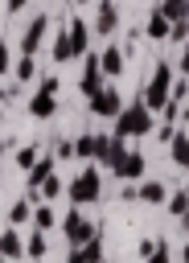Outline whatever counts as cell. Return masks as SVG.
I'll use <instances>...</instances> for the list:
<instances>
[{"instance_id":"5bb4252c","label":"cell","mask_w":189,"mask_h":263,"mask_svg":"<svg viewBox=\"0 0 189 263\" xmlns=\"http://www.w3.org/2000/svg\"><path fill=\"white\" fill-rule=\"evenodd\" d=\"M144 33H148L152 41H164V37L173 33V21H168L160 8H152V12H148V21H144Z\"/></svg>"},{"instance_id":"277c9868","label":"cell","mask_w":189,"mask_h":263,"mask_svg":"<svg viewBox=\"0 0 189 263\" xmlns=\"http://www.w3.org/2000/svg\"><path fill=\"white\" fill-rule=\"evenodd\" d=\"M62 230H66V238H70L74 247H86L90 238H99V226H94V222H90V218H86V214H82L78 205H74V210L66 214V222H62Z\"/></svg>"},{"instance_id":"8d00e7d4","label":"cell","mask_w":189,"mask_h":263,"mask_svg":"<svg viewBox=\"0 0 189 263\" xmlns=\"http://www.w3.org/2000/svg\"><path fill=\"white\" fill-rule=\"evenodd\" d=\"M25 4H29V0H4V12H8V16H16Z\"/></svg>"},{"instance_id":"5b68a950","label":"cell","mask_w":189,"mask_h":263,"mask_svg":"<svg viewBox=\"0 0 189 263\" xmlns=\"http://www.w3.org/2000/svg\"><path fill=\"white\" fill-rule=\"evenodd\" d=\"M103 78H107V74H103L99 53H86V58H82V78H78V90H82V99H86V103H90V99H94V95L107 86Z\"/></svg>"},{"instance_id":"b9f144b4","label":"cell","mask_w":189,"mask_h":263,"mask_svg":"<svg viewBox=\"0 0 189 263\" xmlns=\"http://www.w3.org/2000/svg\"><path fill=\"white\" fill-rule=\"evenodd\" d=\"M185 193H189V185H185Z\"/></svg>"},{"instance_id":"f1b7e54d","label":"cell","mask_w":189,"mask_h":263,"mask_svg":"<svg viewBox=\"0 0 189 263\" xmlns=\"http://www.w3.org/2000/svg\"><path fill=\"white\" fill-rule=\"evenodd\" d=\"M53 156H58V160H70V156H78V152H74V140H58V144H53Z\"/></svg>"},{"instance_id":"60d3db41","label":"cell","mask_w":189,"mask_h":263,"mask_svg":"<svg viewBox=\"0 0 189 263\" xmlns=\"http://www.w3.org/2000/svg\"><path fill=\"white\" fill-rule=\"evenodd\" d=\"M70 4H90V0H70Z\"/></svg>"},{"instance_id":"f6af8a7d","label":"cell","mask_w":189,"mask_h":263,"mask_svg":"<svg viewBox=\"0 0 189 263\" xmlns=\"http://www.w3.org/2000/svg\"><path fill=\"white\" fill-rule=\"evenodd\" d=\"M33 263H37V259H33Z\"/></svg>"},{"instance_id":"30bf717a","label":"cell","mask_w":189,"mask_h":263,"mask_svg":"<svg viewBox=\"0 0 189 263\" xmlns=\"http://www.w3.org/2000/svg\"><path fill=\"white\" fill-rule=\"evenodd\" d=\"M53 164H58V156H41V160H37V164L25 173V185H29V193H37V189H41V185L53 177Z\"/></svg>"},{"instance_id":"8992f818","label":"cell","mask_w":189,"mask_h":263,"mask_svg":"<svg viewBox=\"0 0 189 263\" xmlns=\"http://www.w3.org/2000/svg\"><path fill=\"white\" fill-rule=\"evenodd\" d=\"M119 111H123V95L115 86H103L90 99V115H99V119H119Z\"/></svg>"},{"instance_id":"9c48e42d","label":"cell","mask_w":189,"mask_h":263,"mask_svg":"<svg viewBox=\"0 0 189 263\" xmlns=\"http://www.w3.org/2000/svg\"><path fill=\"white\" fill-rule=\"evenodd\" d=\"M119 29V4L115 0H99V16H94V33H103V37H111Z\"/></svg>"},{"instance_id":"83f0119b","label":"cell","mask_w":189,"mask_h":263,"mask_svg":"<svg viewBox=\"0 0 189 263\" xmlns=\"http://www.w3.org/2000/svg\"><path fill=\"white\" fill-rule=\"evenodd\" d=\"M25 251H29V259H41V255H45V234H41V230H37V234H29Z\"/></svg>"},{"instance_id":"d6986e66","label":"cell","mask_w":189,"mask_h":263,"mask_svg":"<svg viewBox=\"0 0 189 263\" xmlns=\"http://www.w3.org/2000/svg\"><path fill=\"white\" fill-rule=\"evenodd\" d=\"M127 152H131V148H127V144H123L119 136H111V144H107V156H103V164H107V168L115 173V168L123 164V156H127Z\"/></svg>"},{"instance_id":"ac0fdd59","label":"cell","mask_w":189,"mask_h":263,"mask_svg":"<svg viewBox=\"0 0 189 263\" xmlns=\"http://www.w3.org/2000/svg\"><path fill=\"white\" fill-rule=\"evenodd\" d=\"M140 201H148V205H168L164 181H144V185H140Z\"/></svg>"},{"instance_id":"ab89813d","label":"cell","mask_w":189,"mask_h":263,"mask_svg":"<svg viewBox=\"0 0 189 263\" xmlns=\"http://www.w3.org/2000/svg\"><path fill=\"white\" fill-rule=\"evenodd\" d=\"M181 123H185V127H189V107H185V111H181Z\"/></svg>"},{"instance_id":"d590c367","label":"cell","mask_w":189,"mask_h":263,"mask_svg":"<svg viewBox=\"0 0 189 263\" xmlns=\"http://www.w3.org/2000/svg\"><path fill=\"white\" fill-rule=\"evenodd\" d=\"M119 197H123V201H140V185H123Z\"/></svg>"},{"instance_id":"3957f363","label":"cell","mask_w":189,"mask_h":263,"mask_svg":"<svg viewBox=\"0 0 189 263\" xmlns=\"http://www.w3.org/2000/svg\"><path fill=\"white\" fill-rule=\"evenodd\" d=\"M99 193H103V177H99V168H94V164H82V168H78V177L66 185V197H70L78 210L94 205V201H99Z\"/></svg>"},{"instance_id":"cb8c5ba5","label":"cell","mask_w":189,"mask_h":263,"mask_svg":"<svg viewBox=\"0 0 189 263\" xmlns=\"http://www.w3.org/2000/svg\"><path fill=\"white\" fill-rule=\"evenodd\" d=\"M12 74H16V82H33V78H37V62H33L29 53H21L16 66H12Z\"/></svg>"},{"instance_id":"484cf974","label":"cell","mask_w":189,"mask_h":263,"mask_svg":"<svg viewBox=\"0 0 189 263\" xmlns=\"http://www.w3.org/2000/svg\"><path fill=\"white\" fill-rule=\"evenodd\" d=\"M37 193H41V197H45V201H58V193H66V185H62V177H58V173H53V177H49V181H45V185H41V189H37Z\"/></svg>"},{"instance_id":"4dcf8cb0","label":"cell","mask_w":189,"mask_h":263,"mask_svg":"<svg viewBox=\"0 0 189 263\" xmlns=\"http://www.w3.org/2000/svg\"><path fill=\"white\" fill-rule=\"evenodd\" d=\"M156 140H160V144H173V140H177V127H173V123H160V127H156Z\"/></svg>"},{"instance_id":"f546056e","label":"cell","mask_w":189,"mask_h":263,"mask_svg":"<svg viewBox=\"0 0 189 263\" xmlns=\"http://www.w3.org/2000/svg\"><path fill=\"white\" fill-rule=\"evenodd\" d=\"M33 222H37V230H49V226H53V210H49V205H41V210L33 214Z\"/></svg>"},{"instance_id":"603a6c76","label":"cell","mask_w":189,"mask_h":263,"mask_svg":"<svg viewBox=\"0 0 189 263\" xmlns=\"http://www.w3.org/2000/svg\"><path fill=\"white\" fill-rule=\"evenodd\" d=\"M168 214L189 226V193H185V189H181V193H168Z\"/></svg>"},{"instance_id":"4316f807","label":"cell","mask_w":189,"mask_h":263,"mask_svg":"<svg viewBox=\"0 0 189 263\" xmlns=\"http://www.w3.org/2000/svg\"><path fill=\"white\" fill-rule=\"evenodd\" d=\"M37 160H41V156H37V148H33V144H25V148L16 152V164H21V173H29Z\"/></svg>"},{"instance_id":"9a60e30c","label":"cell","mask_w":189,"mask_h":263,"mask_svg":"<svg viewBox=\"0 0 189 263\" xmlns=\"http://www.w3.org/2000/svg\"><path fill=\"white\" fill-rule=\"evenodd\" d=\"M49 53H53V62H58V66H62V62H74V58H78V53H74V37H70V29H58V37H53Z\"/></svg>"},{"instance_id":"ffe728a7","label":"cell","mask_w":189,"mask_h":263,"mask_svg":"<svg viewBox=\"0 0 189 263\" xmlns=\"http://www.w3.org/2000/svg\"><path fill=\"white\" fill-rule=\"evenodd\" d=\"M33 214H37V210H33V201H29V197H21V201H12V205H8V226H21V222H29Z\"/></svg>"},{"instance_id":"74e56055","label":"cell","mask_w":189,"mask_h":263,"mask_svg":"<svg viewBox=\"0 0 189 263\" xmlns=\"http://www.w3.org/2000/svg\"><path fill=\"white\" fill-rule=\"evenodd\" d=\"M181 74L189 78V49H181Z\"/></svg>"},{"instance_id":"4fadbf2b","label":"cell","mask_w":189,"mask_h":263,"mask_svg":"<svg viewBox=\"0 0 189 263\" xmlns=\"http://www.w3.org/2000/svg\"><path fill=\"white\" fill-rule=\"evenodd\" d=\"M123 58H127V49H123V45H107V49L99 53L103 74H107V78H119V74H123Z\"/></svg>"},{"instance_id":"ee69618b","label":"cell","mask_w":189,"mask_h":263,"mask_svg":"<svg viewBox=\"0 0 189 263\" xmlns=\"http://www.w3.org/2000/svg\"><path fill=\"white\" fill-rule=\"evenodd\" d=\"M103 263H107V259H103Z\"/></svg>"},{"instance_id":"836d02e7","label":"cell","mask_w":189,"mask_h":263,"mask_svg":"<svg viewBox=\"0 0 189 263\" xmlns=\"http://www.w3.org/2000/svg\"><path fill=\"white\" fill-rule=\"evenodd\" d=\"M148 263H168V242H160V247L148 255Z\"/></svg>"},{"instance_id":"7c38bea8","label":"cell","mask_w":189,"mask_h":263,"mask_svg":"<svg viewBox=\"0 0 189 263\" xmlns=\"http://www.w3.org/2000/svg\"><path fill=\"white\" fill-rule=\"evenodd\" d=\"M144 168H148L144 152H136V148H131V152L123 156V164L115 168V177H119V181H140V177H144Z\"/></svg>"},{"instance_id":"7bdbcfd3","label":"cell","mask_w":189,"mask_h":263,"mask_svg":"<svg viewBox=\"0 0 189 263\" xmlns=\"http://www.w3.org/2000/svg\"><path fill=\"white\" fill-rule=\"evenodd\" d=\"M185 49H189V41H185Z\"/></svg>"},{"instance_id":"e575fe53","label":"cell","mask_w":189,"mask_h":263,"mask_svg":"<svg viewBox=\"0 0 189 263\" xmlns=\"http://www.w3.org/2000/svg\"><path fill=\"white\" fill-rule=\"evenodd\" d=\"M58 86H62V82H58V74H49V78H41V86H37V90H49V95H58Z\"/></svg>"},{"instance_id":"7402d4cb","label":"cell","mask_w":189,"mask_h":263,"mask_svg":"<svg viewBox=\"0 0 189 263\" xmlns=\"http://www.w3.org/2000/svg\"><path fill=\"white\" fill-rule=\"evenodd\" d=\"M168 152H173V164L189 168V132H177V140L168 144Z\"/></svg>"},{"instance_id":"2e32d148","label":"cell","mask_w":189,"mask_h":263,"mask_svg":"<svg viewBox=\"0 0 189 263\" xmlns=\"http://www.w3.org/2000/svg\"><path fill=\"white\" fill-rule=\"evenodd\" d=\"M0 251H4L8 263H16V259L25 255V242H21V230H16V226H4V242H0Z\"/></svg>"},{"instance_id":"7a4b0ae2","label":"cell","mask_w":189,"mask_h":263,"mask_svg":"<svg viewBox=\"0 0 189 263\" xmlns=\"http://www.w3.org/2000/svg\"><path fill=\"white\" fill-rule=\"evenodd\" d=\"M140 99H144V107L152 115L168 107V99H173V66L168 62H156V70H152V78H148V86H144Z\"/></svg>"},{"instance_id":"8fae6325","label":"cell","mask_w":189,"mask_h":263,"mask_svg":"<svg viewBox=\"0 0 189 263\" xmlns=\"http://www.w3.org/2000/svg\"><path fill=\"white\" fill-rule=\"evenodd\" d=\"M29 115H33V119H53V115H58V95L37 90V95L29 99Z\"/></svg>"},{"instance_id":"1f68e13d","label":"cell","mask_w":189,"mask_h":263,"mask_svg":"<svg viewBox=\"0 0 189 263\" xmlns=\"http://www.w3.org/2000/svg\"><path fill=\"white\" fill-rule=\"evenodd\" d=\"M168 41H189V21H177L173 33H168Z\"/></svg>"},{"instance_id":"d4e9b609","label":"cell","mask_w":189,"mask_h":263,"mask_svg":"<svg viewBox=\"0 0 189 263\" xmlns=\"http://www.w3.org/2000/svg\"><path fill=\"white\" fill-rule=\"evenodd\" d=\"M74 255H78L82 263H103V234H99V238H90L86 247H78Z\"/></svg>"},{"instance_id":"d6a6232c","label":"cell","mask_w":189,"mask_h":263,"mask_svg":"<svg viewBox=\"0 0 189 263\" xmlns=\"http://www.w3.org/2000/svg\"><path fill=\"white\" fill-rule=\"evenodd\" d=\"M185 95H189V78L185 82H173V103H185Z\"/></svg>"},{"instance_id":"52a82bcc","label":"cell","mask_w":189,"mask_h":263,"mask_svg":"<svg viewBox=\"0 0 189 263\" xmlns=\"http://www.w3.org/2000/svg\"><path fill=\"white\" fill-rule=\"evenodd\" d=\"M45 33H49V16H33L29 25H25V33H21V53H37L41 49V41H45Z\"/></svg>"},{"instance_id":"e0dca14e","label":"cell","mask_w":189,"mask_h":263,"mask_svg":"<svg viewBox=\"0 0 189 263\" xmlns=\"http://www.w3.org/2000/svg\"><path fill=\"white\" fill-rule=\"evenodd\" d=\"M70 37H74V53L86 58V53H90V29H86V21L74 16V21H70Z\"/></svg>"},{"instance_id":"ba28073f","label":"cell","mask_w":189,"mask_h":263,"mask_svg":"<svg viewBox=\"0 0 189 263\" xmlns=\"http://www.w3.org/2000/svg\"><path fill=\"white\" fill-rule=\"evenodd\" d=\"M107 144H111V136L86 132V136L74 140V152H78V160H103V156H107Z\"/></svg>"},{"instance_id":"6da1fadb","label":"cell","mask_w":189,"mask_h":263,"mask_svg":"<svg viewBox=\"0 0 189 263\" xmlns=\"http://www.w3.org/2000/svg\"><path fill=\"white\" fill-rule=\"evenodd\" d=\"M152 127H156V115L144 107V99H136V103H127V107L119 111L111 136H119V140H136V136H148Z\"/></svg>"},{"instance_id":"f35d334b","label":"cell","mask_w":189,"mask_h":263,"mask_svg":"<svg viewBox=\"0 0 189 263\" xmlns=\"http://www.w3.org/2000/svg\"><path fill=\"white\" fill-rule=\"evenodd\" d=\"M181 263H189V242H185V247H181Z\"/></svg>"},{"instance_id":"44dd1931","label":"cell","mask_w":189,"mask_h":263,"mask_svg":"<svg viewBox=\"0 0 189 263\" xmlns=\"http://www.w3.org/2000/svg\"><path fill=\"white\" fill-rule=\"evenodd\" d=\"M156 8H160L173 25H177V21H189V0H160Z\"/></svg>"}]
</instances>
